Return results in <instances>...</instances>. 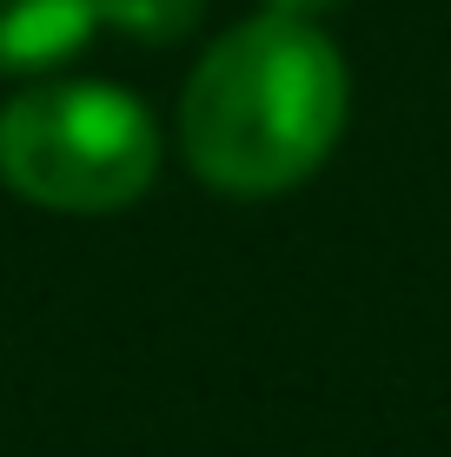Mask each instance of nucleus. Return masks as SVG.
Returning a JSON list of instances; mask_svg holds the SVG:
<instances>
[{
	"label": "nucleus",
	"instance_id": "f257e3e1",
	"mask_svg": "<svg viewBox=\"0 0 451 457\" xmlns=\"http://www.w3.org/2000/svg\"><path fill=\"white\" fill-rule=\"evenodd\" d=\"M346 60L313 21L259 13L206 46L180 100V146L206 186L266 199L325 166L346 133Z\"/></svg>",
	"mask_w": 451,
	"mask_h": 457
},
{
	"label": "nucleus",
	"instance_id": "f03ea898",
	"mask_svg": "<svg viewBox=\"0 0 451 457\" xmlns=\"http://www.w3.org/2000/svg\"><path fill=\"white\" fill-rule=\"evenodd\" d=\"M160 172L153 113L127 87L60 80L0 106V179L46 212H120Z\"/></svg>",
	"mask_w": 451,
	"mask_h": 457
},
{
	"label": "nucleus",
	"instance_id": "39448f33",
	"mask_svg": "<svg viewBox=\"0 0 451 457\" xmlns=\"http://www.w3.org/2000/svg\"><path fill=\"white\" fill-rule=\"evenodd\" d=\"M338 0H272V13H292V21H319V13H332Z\"/></svg>",
	"mask_w": 451,
	"mask_h": 457
},
{
	"label": "nucleus",
	"instance_id": "7ed1b4c3",
	"mask_svg": "<svg viewBox=\"0 0 451 457\" xmlns=\"http://www.w3.org/2000/svg\"><path fill=\"white\" fill-rule=\"evenodd\" d=\"M100 27L93 0H0V73H40Z\"/></svg>",
	"mask_w": 451,
	"mask_h": 457
},
{
	"label": "nucleus",
	"instance_id": "20e7f679",
	"mask_svg": "<svg viewBox=\"0 0 451 457\" xmlns=\"http://www.w3.org/2000/svg\"><path fill=\"white\" fill-rule=\"evenodd\" d=\"M106 27H120L127 40H146V46H166L180 34H193L199 7L206 0H93Z\"/></svg>",
	"mask_w": 451,
	"mask_h": 457
}]
</instances>
